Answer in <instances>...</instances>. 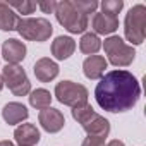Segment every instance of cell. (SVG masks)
<instances>
[{
    "instance_id": "6da1fadb",
    "label": "cell",
    "mask_w": 146,
    "mask_h": 146,
    "mask_svg": "<svg viewBox=\"0 0 146 146\" xmlns=\"http://www.w3.org/2000/svg\"><path fill=\"white\" fill-rule=\"evenodd\" d=\"M141 96L137 79L127 70H112L102 78L95 90L96 103L112 113L131 110Z\"/></svg>"
},
{
    "instance_id": "7a4b0ae2",
    "label": "cell",
    "mask_w": 146,
    "mask_h": 146,
    "mask_svg": "<svg viewBox=\"0 0 146 146\" xmlns=\"http://www.w3.org/2000/svg\"><path fill=\"white\" fill-rule=\"evenodd\" d=\"M55 16L57 21L69 31V33H84V29L88 28V16L83 14L81 11L76 9L74 2H55Z\"/></svg>"
},
{
    "instance_id": "3957f363",
    "label": "cell",
    "mask_w": 146,
    "mask_h": 146,
    "mask_svg": "<svg viewBox=\"0 0 146 146\" xmlns=\"http://www.w3.org/2000/svg\"><path fill=\"white\" fill-rule=\"evenodd\" d=\"M124 26H125L124 28L125 38L132 45H141L144 41V36H146V7L141 4L134 5L127 12Z\"/></svg>"
},
{
    "instance_id": "277c9868",
    "label": "cell",
    "mask_w": 146,
    "mask_h": 146,
    "mask_svg": "<svg viewBox=\"0 0 146 146\" xmlns=\"http://www.w3.org/2000/svg\"><path fill=\"white\" fill-rule=\"evenodd\" d=\"M17 33L31 41H46L52 33L53 28L50 24V21L43 19V17H26V19H19L17 26H16Z\"/></svg>"
},
{
    "instance_id": "5b68a950",
    "label": "cell",
    "mask_w": 146,
    "mask_h": 146,
    "mask_svg": "<svg viewBox=\"0 0 146 146\" xmlns=\"http://www.w3.org/2000/svg\"><path fill=\"white\" fill-rule=\"evenodd\" d=\"M103 48L108 57V62L115 67H125V65L132 64V60L136 57L134 48L125 45L120 36H108L103 43Z\"/></svg>"
},
{
    "instance_id": "8992f818",
    "label": "cell",
    "mask_w": 146,
    "mask_h": 146,
    "mask_svg": "<svg viewBox=\"0 0 146 146\" xmlns=\"http://www.w3.org/2000/svg\"><path fill=\"white\" fill-rule=\"evenodd\" d=\"M55 96L60 103L69 107H78L83 103H88V90L83 84L72 83V81H62L55 86Z\"/></svg>"
},
{
    "instance_id": "52a82bcc",
    "label": "cell",
    "mask_w": 146,
    "mask_h": 146,
    "mask_svg": "<svg viewBox=\"0 0 146 146\" xmlns=\"http://www.w3.org/2000/svg\"><path fill=\"white\" fill-rule=\"evenodd\" d=\"M4 84L9 86V90L16 95V96H26L31 90V83L26 76V72L23 67L14 65V64H7L4 67V74H2Z\"/></svg>"
},
{
    "instance_id": "ba28073f",
    "label": "cell",
    "mask_w": 146,
    "mask_h": 146,
    "mask_svg": "<svg viewBox=\"0 0 146 146\" xmlns=\"http://www.w3.org/2000/svg\"><path fill=\"white\" fill-rule=\"evenodd\" d=\"M38 120H40L41 127H43L46 132H58V131L64 127V124H65L64 115H62L57 108H52V107L41 110Z\"/></svg>"
},
{
    "instance_id": "9c48e42d",
    "label": "cell",
    "mask_w": 146,
    "mask_h": 146,
    "mask_svg": "<svg viewBox=\"0 0 146 146\" xmlns=\"http://www.w3.org/2000/svg\"><path fill=\"white\" fill-rule=\"evenodd\" d=\"M2 55L9 64L17 65L24 57H26V45L16 38H11L7 41H4L2 45Z\"/></svg>"
},
{
    "instance_id": "30bf717a",
    "label": "cell",
    "mask_w": 146,
    "mask_h": 146,
    "mask_svg": "<svg viewBox=\"0 0 146 146\" xmlns=\"http://www.w3.org/2000/svg\"><path fill=\"white\" fill-rule=\"evenodd\" d=\"M33 70H35L36 79H40L41 83H50V81L55 79L57 74H58V65H57L53 60H50V58L45 57V58L36 60Z\"/></svg>"
},
{
    "instance_id": "8fae6325",
    "label": "cell",
    "mask_w": 146,
    "mask_h": 146,
    "mask_svg": "<svg viewBox=\"0 0 146 146\" xmlns=\"http://www.w3.org/2000/svg\"><path fill=\"white\" fill-rule=\"evenodd\" d=\"M14 137L19 146H35L40 141V131L33 124H21L14 131Z\"/></svg>"
},
{
    "instance_id": "7c38bea8",
    "label": "cell",
    "mask_w": 146,
    "mask_h": 146,
    "mask_svg": "<svg viewBox=\"0 0 146 146\" xmlns=\"http://www.w3.org/2000/svg\"><path fill=\"white\" fill-rule=\"evenodd\" d=\"M29 115L28 108L23 105V103H17V102H12V103H7L2 110V117L4 120L9 124V125H16L23 120H26Z\"/></svg>"
},
{
    "instance_id": "4fadbf2b",
    "label": "cell",
    "mask_w": 146,
    "mask_h": 146,
    "mask_svg": "<svg viewBox=\"0 0 146 146\" xmlns=\"http://www.w3.org/2000/svg\"><path fill=\"white\" fill-rule=\"evenodd\" d=\"M107 69V60L102 55H91L84 60L83 64V70H84V76L88 79H100L103 76V72Z\"/></svg>"
},
{
    "instance_id": "5bb4252c",
    "label": "cell",
    "mask_w": 146,
    "mask_h": 146,
    "mask_svg": "<svg viewBox=\"0 0 146 146\" xmlns=\"http://www.w3.org/2000/svg\"><path fill=\"white\" fill-rule=\"evenodd\" d=\"M76 50V41L70 36H57L55 41L52 43V53L57 60H65L69 58Z\"/></svg>"
},
{
    "instance_id": "9a60e30c",
    "label": "cell",
    "mask_w": 146,
    "mask_h": 146,
    "mask_svg": "<svg viewBox=\"0 0 146 146\" xmlns=\"http://www.w3.org/2000/svg\"><path fill=\"white\" fill-rule=\"evenodd\" d=\"M83 129L88 132V136H100V137H107L110 132V124L105 117L95 113L86 124H83Z\"/></svg>"
},
{
    "instance_id": "2e32d148",
    "label": "cell",
    "mask_w": 146,
    "mask_h": 146,
    "mask_svg": "<svg viewBox=\"0 0 146 146\" xmlns=\"http://www.w3.org/2000/svg\"><path fill=\"white\" fill-rule=\"evenodd\" d=\"M91 26L98 35H112L113 31L119 29V19L112 16H105V14H95Z\"/></svg>"
},
{
    "instance_id": "e0dca14e",
    "label": "cell",
    "mask_w": 146,
    "mask_h": 146,
    "mask_svg": "<svg viewBox=\"0 0 146 146\" xmlns=\"http://www.w3.org/2000/svg\"><path fill=\"white\" fill-rule=\"evenodd\" d=\"M19 19L21 17L14 12V9H11V5L7 2H0V29L2 31H14Z\"/></svg>"
},
{
    "instance_id": "ac0fdd59",
    "label": "cell",
    "mask_w": 146,
    "mask_h": 146,
    "mask_svg": "<svg viewBox=\"0 0 146 146\" xmlns=\"http://www.w3.org/2000/svg\"><path fill=\"white\" fill-rule=\"evenodd\" d=\"M29 103L35 107V108H40V110H45L50 107L52 103V95L50 91L40 88V90H35L31 95H29Z\"/></svg>"
},
{
    "instance_id": "d6986e66",
    "label": "cell",
    "mask_w": 146,
    "mask_h": 146,
    "mask_svg": "<svg viewBox=\"0 0 146 146\" xmlns=\"http://www.w3.org/2000/svg\"><path fill=\"white\" fill-rule=\"evenodd\" d=\"M100 46H102L100 38H98L96 35H93V33H86V35H83V38H81V41H79V48H81V52H83V53H88V55L96 53V52L100 50Z\"/></svg>"
},
{
    "instance_id": "ffe728a7",
    "label": "cell",
    "mask_w": 146,
    "mask_h": 146,
    "mask_svg": "<svg viewBox=\"0 0 146 146\" xmlns=\"http://www.w3.org/2000/svg\"><path fill=\"white\" fill-rule=\"evenodd\" d=\"M95 115V110L90 103H83V105H78V107H72V117L74 120H78L81 125L86 124L91 117Z\"/></svg>"
},
{
    "instance_id": "44dd1931",
    "label": "cell",
    "mask_w": 146,
    "mask_h": 146,
    "mask_svg": "<svg viewBox=\"0 0 146 146\" xmlns=\"http://www.w3.org/2000/svg\"><path fill=\"white\" fill-rule=\"evenodd\" d=\"M122 7H124V2H122V0H103V2H102L103 12H102V14L117 17V14L122 11Z\"/></svg>"
},
{
    "instance_id": "7402d4cb",
    "label": "cell",
    "mask_w": 146,
    "mask_h": 146,
    "mask_svg": "<svg viewBox=\"0 0 146 146\" xmlns=\"http://www.w3.org/2000/svg\"><path fill=\"white\" fill-rule=\"evenodd\" d=\"M11 5V9H16L19 14H33L38 7L36 2H29V0H24V2H7Z\"/></svg>"
},
{
    "instance_id": "603a6c76",
    "label": "cell",
    "mask_w": 146,
    "mask_h": 146,
    "mask_svg": "<svg viewBox=\"0 0 146 146\" xmlns=\"http://www.w3.org/2000/svg\"><path fill=\"white\" fill-rule=\"evenodd\" d=\"M74 5H76V9L78 11H81L83 14H91V12H95L96 9H98V2H95V0H86V2H74Z\"/></svg>"
},
{
    "instance_id": "cb8c5ba5",
    "label": "cell",
    "mask_w": 146,
    "mask_h": 146,
    "mask_svg": "<svg viewBox=\"0 0 146 146\" xmlns=\"http://www.w3.org/2000/svg\"><path fill=\"white\" fill-rule=\"evenodd\" d=\"M81 146H105V137L100 136H88Z\"/></svg>"
},
{
    "instance_id": "d4e9b609",
    "label": "cell",
    "mask_w": 146,
    "mask_h": 146,
    "mask_svg": "<svg viewBox=\"0 0 146 146\" xmlns=\"http://www.w3.org/2000/svg\"><path fill=\"white\" fill-rule=\"evenodd\" d=\"M38 7H40L45 14H50V12L55 11V2H52V0H50V2H40Z\"/></svg>"
},
{
    "instance_id": "484cf974",
    "label": "cell",
    "mask_w": 146,
    "mask_h": 146,
    "mask_svg": "<svg viewBox=\"0 0 146 146\" xmlns=\"http://www.w3.org/2000/svg\"><path fill=\"white\" fill-rule=\"evenodd\" d=\"M107 146H125V144H124L122 141H119V139H113V141H110Z\"/></svg>"
},
{
    "instance_id": "4316f807",
    "label": "cell",
    "mask_w": 146,
    "mask_h": 146,
    "mask_svg": "<svg viewBox=\"0 0 146 146\" xmlns=\"http://www.w3.org/2000/svg\"><path fill=\"white\" fill-rule=\"evenodd\" d=\"M0 146H16V144L11 141H0Z\"/></svg>"
},
{
    "instance_id": "83f0119b",
    "label": "cell",
    "mask_w": 146,
    "mask_h": 146,
    "mask_svg": "<svg viewBox=\"0 0 146 146\" xmlns=\"http://www.w3.org/2000/svg\"><path fill=\"white\" fill-rule=\"evenodd\" d=\"M4 88V79H2V74H0V90Z\"/></svg>"
}]
</instances>
